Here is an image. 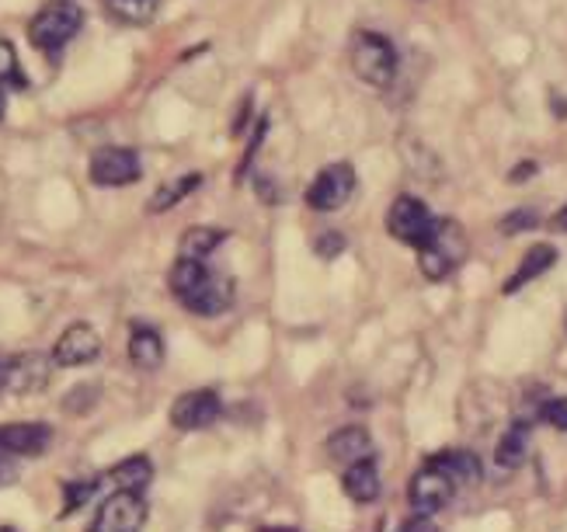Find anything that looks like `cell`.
<instances>
[{
	"instance_id": "obj_19",
	"label": "cell",
	"mask_w": 567,
	"mask_h": 532,
	"mask_svg": "<svg viewBox=\"0 0 567 532\" xmlns=\"http://www.w3.org/2000/svg\"><path fill=\"white\" fill-rule=\"evenodd\" d=\"M108 480L116 484V491H133V495H143L146 484L154 480V463L146 456H129L122 463H116L112 470L105 474Z\"/></svg>"
},
{
	"instance_id": "obj_31",
	"label": "cell",
	"mask_w": 567,
	"mask_h": 532,
	"mask_svg": "<svg viewBox=\"0 0 567 532\" xmlns=\"http://www.w3.org/2000/svg\"><path fill=\"white\" fill-rule=\"evenodd\" d=\"M536 174V164L533 161H526V164H519V167H512V174H509V182H526V177H533Z\"/></svg>"
},
{
	"instance_id": "obj_26",
	"label": "cell",
	"mask_w": 567,
	"mask_h": 532,
	"mask_svg": "<svg viewBox=\"0 0 567 532\" xmlns=\"http://www.w3.org/2000/svg\"><path fill=\"white\" fill-rule=\"evenodd\" d=\"M539 421H547L557 432H567V397H547L539 404Z\"/></svg>"
},
{
	"instance_id": "obj_11",
	"label": "cell",
	"mask_w": 567,
	"mask_h": 532,
	"mask_svg": "<svg viewBox=\"0 0 567 532\" xmlns=\"http://www.w3.org/2000/svg\"><path fill=\"white\" fill-rule=\"evenodd\" d=\"M53 446V428L42 421H14L0 425V453L8 456H42Z\"/></svg>"
},
{
	"instance_id": "obj_3",
	"label": "cell",
	"mask_w": 567,
	"mask_h": 532,
	"mask_svg": "<svg viewBox=\"0 0 567 532\" xmlns=\"http://www.w3.org/2000/svg\"><path fill=\"white\" fill-rule=\"evenodd\" d=\"M80 25H84V11L77 4L53 0V4H46L29 21V42L50 59H59L63 46L80 32Z\"/></svg>"
},
{
	"instance_id": "obj_16",
	"label": "cell",
	"mask_w": 567,
	"mask_h": 532,
	"mask_svg": "<svg viewBox=\"0 0 567 532\" xmlns=\"http://www.w3.org/2000/svg\"><path fill=\"white\" fill-rule=\"evenodd\" d=\"M341 491L352 498L356 504L377 501V495H380V467H377L373 459H362V463H352V467H345Z\"/></svg>"
},
{
	"instance_id": "obj_34",
	"label": "cell",
	"mask_w": 567,
	"mask_h": 532,
	"mask_svg": "<svg viewBox=\"0 0 567 532\" xmlns=\"http://www.w3.org/2000/svg\"><path fill=\"white\" fill-rule=\"evenodd\" d=\"M550 227H554V230H564V234H567V206L554 213V219H550Z\"/></svg>"
},
{
	"instance_id": "obj_8",
	"label": "cell",
	"mask_w": 567,
	"mask_h": 532,
	"mask_svg": "<svg viewBox=\"0 0 567 532\" xmlns=\"http://www.w3.org/2000/svg\"><path fill=\"white\" fill-rule=\"evenodd\" d=\"M223 414V401L220 393L203 387V390H188L178 401L171 404V425L178 432H203L209 428L216 417Z\"/></svg>"
},
{
	"instance_id": "obj_29",
	"label": "cell",
	"mask_w": 567,
	"mask_h": 532,
	"mask_svg": "<svg viewBox=\"0 0 567 532\" xmlns=\"http://www.w3.org/2000/svg\"><path fill=\"white\" fill-rule=\"evenodd\" d=\"M314 248H317V254H320V258H338V254L345 251V237H341V234H335V230H327V234H320V237H317Z\"/></svg>"
},
{
	"instance_id": "obj_12",
	"label": "cell",
	"mask_w": 567,
	"mask_h": 532,
	"mask_svg": "<svg viewBox=\"0 0 567 532\" xmlns=\"http://www.w3.org/2000/svg\"><path fill=\"white\" fill-rule=\"evenodd\" d=\"M411 504H414V512L418 515H435V512H443V508L452 501V495H456V487L439 474V470H432V467H425V470H418L414 474V480H411Z\"/></svg>"
},
{
	"instance_id": "obj_14",
	"label": "cell",
	"mask_w": 567,
	"mask_h": 532,
	"mask_svg": "<svg viewBox=\"0 0 567 532\" xmlns=\"http://www.w3.org/2000/svg\"><path fill=\"white\" fill-rule=\"evenodd\" d=\"M53 355H42V351H21L11 359V383L8 390L14 393H35L50 383V372H53Z\"/></svg>"
},
{
	"instance_id": "obj_30",
	"label": "cell",
	"mask_w": 567,
	"mask_h": 532,
	"mask_svg": "<svg viewBox=\"0 0 567 532\" xmlns=\"http://www.w3.org/2000/svg\"><path fill=\"white\" fill-rule=\"evenodd\" d=\"M401 532H443V529L432 522V515H414L401 525Z\"/></svg>"
},
{
	"instance_id": "obj_15",
	"label": "cell",
	"mask_w": 567,
	"mask_h": 532,
	"mask_svg": "<svg viewBox=\"0 0 567 532\" xmlns=\"http://www.w3.org/2000/svg\"><path fill=\"white\" fill-rule=\"evenodd\" d=\"M327 456L335 463H345V467H352V463H362V459H373V438L362 425H348V428H338L331 438H327Z\"/></svg>"
},
{
	"instance_id": "obj_10",
	"label": "cell",
	"mask_w": 567,
	"mask_h": 532,
	"mask_svg": "<svg viewBox=\"0 0 567 532\" xmlns=\"http://www.w3.org/2000/svg\"><path fill=\"white\" fill-rule=\"evenodd\" d=\"M101 355V335L91 324H70L53 345V362L63 369H74V366H91Z\"/></svg>"
},
{
	"instance_id": "obj_35",
	"label": "cell",
	"mask_w": 567,
	"mask_h": 532,
	"mask_svg": "<svg viewBox=\"0 0 567 532\" xmlns=\"http://www.w3.org/2000/svg\"><path fill=\"white\" fill-rule=\"evenodd\" d=\"M4 112H8V95H4V87H0V119H4Z\"/></svg>"
},
{
	"instance_id": "obj_5",
	"label": "cell",
	"mask_w": 567,
	"mask_h": 532,
	"mask_svg": "<svg viewBox=\"0 0 567 532\" xmlns=\"http://www.w3.org/2000/svg\"><path fill=\"white\" fill-rule=\"evenodd\" d=\"M435 227H439V219H435L422 198H414V195H397L394 206L386 213L390 237H397L401 243H411L414 251H422L435 237Z\"/></svg>"
},
{
	"instance_id": "obj_32",
	"label": "cell",
	"mask_w": 567,
	"mask_h": 532,
	"mask_svg": "<svg viewBox=\"0 0 567 532\" xmlns=\"http://www.w3.org/2000/svg\"><path fill=\"white\" fill-rule=\"evenodd\" d=\"M18 477H14V467L8 463V453H0V487H8V484H14Z\"/></svg>"
},
{
	"instance_id": "obj_28",
	"label": "cell",
	"mask_w": 567,
	"mask_h": 532,
	"mask_svg": "<svg viewBox=\"0 0 567 532\" xmlns=\"http://www.w3.org/2000/svg\"><path fill=\"white\" fill-rule=\"evenodd\" d=\"M265 132H269V119H261V122H258V129H254V137H251V143H248L244 161H241V167H237V174H233V182H244V174H248V167H251V161H254L258 143L265 140Z\"/></svg>"
},
{
	"instance_id": "obj_6",
	"label": "cell",
	"mask_w": 567,
	"mask_h": 532,
	"mask_svg": "<svg viewBox=\"0 0 567 532\" xmlns=\"http://www.w3.org/2000/svg\"><path fill=\"white\" fill-rule=\"evenodd\" d=\"M91 185L101 188H122V185H133L143 177V164L137 158V150H126V146H101L91 153Z\"/></svg>"
},
{
	"instance_id": "obj_17",
	"label": "cell",
	"mask_w": 567,
	"mask_h": 532,
	"mask_svg": "<svg viewBox=\"0 0 567 532\" xmlns=\"http://www.w3.org/2000/svg\"><path fill=\"white\" fill-rule=\"evenodd\" d=\"M554 261H557V251L550 248V243H536V248H530L526 254H522V264L512 272V279H509L505 285H501V293L512 296V293H519V290H526V285H530L533 279H539L543 272H547Z\"/></svg>"
},
{
	"instance_id": "obj_25",
	"label": "cell",
	"mask_w": 567,
	"mask_h": 532,
	"mask_svg": "<svg viewBox=\"0 0 567 532\" xmlns=\"http://www.w3.org/2000/svg\"><path fill=\"white\" fill-rule=\"evenodd\" d=\"M0 87H14V91H29V77L21 70L18 53L8 39H0Z\"/></svg>"
},
{
	"instance_id": "obj_22",
	"label": "cell",
	"mask_w": 567,
	"mask_h": 532,
	"mask_svg": "<svg viewBox=\"0 0 567 532\" xmlns=\"http://www.w3.org/2000/svg\"><path fill=\"white\" fill-rule=\"evenodd\" d=\"M101 4L119 25H150L161 8V0H101Z\"/></svg>"
},
{
	"instance_id": "obj_13",
	"label": "cell",
	"mask_w": 567,
	"mask_h": 532,
	"mask_svg": "<svg viewBox=\"0 0 567 532\" xmlns=\"http://www.w3.org/2000/svg\"><path fill=\"white\" fill-rule=\"evenodd\" d=\"M425 467L439 470L456 487V491H460V487H477V484H481V477H484L481 459H477L470 449H443V453L428 456Z\"/></svg>"
},
{
	"instance_id": "obj_21",
	"label": "cell",
	"mask_w": 567,
	"mask_h": 532,
	"mask_svg": "<svg viewBox=\"0 0 567 532\" xmlns=\"http://www.w3.org/2000/svg\"><path fill=\"white\" fill-rule=\"evenodd\" d=\"M223 240H227V230H220V227H192V230H185V237L178 243V254L206 264V258L220 248Z\"/></svg>"
},
{
	"instance_id": "obj_1",
	"label": "cell",
	"mask_w": 567,
	"mask_h": 532,
	"mask_svg": "<svg viewBox=\"0 0 567 532\" xmlns=\"http://www.w3.org/2000/svg\"><path fill=\"white\" fill-rule=\"evenodd\" d=\"M167 285L195 317H220L233 303V279L209 272L203 261L178 258L167 275Z\"/></svg>"
},
{
	"instance_id": "obj_23",
	"label": "cell",
	"mask_w": 567,
	"mask_h": 532,
	"mask_svg": "<svg viewBox=\"0 0 567 532\" xmlns=\"http://www.w3.org/2000/svg\"><path fill=\"white\" fill-rule=\"evenodd\" d=\"M203 185V174H182V177H174V182H167L157 195H154V203H150L146 209L150 213H167L171 206H178L182 203V198H188L195 188H199Z\"/></svg>"
},
{
	"instance_id": "obj_2",
	"label": "cell",
	"mask_w": 567,
	"mask_h": 532,
	"mask_svg": "<svg viewBox=\"0 0 567 532\" xmlns=\"http://www.w3.org/2000/svg\"><path fill=\"white\" fill-rule=\"evenodd\" d=\"M348 59H352V70L359 80L369 87H390L397 77V50L386 35H377L369 29H359L352 35V46H348Z\"/></svg>"
},
{
	"instance_id": "obj_18",
	"label": "cell",
	"mask_w": 567,
	"mask_h": 532,
	"mask_svg": "<svg viewBox=\"0 0 567 532\" xmlns=\"http://www.w3.org/2000/svg\"><path fill=\"white\" fill-rule=\"evenodd\" d=\"M530 456V421H519L494 446V467L498 470H519Z\"/></svg>"
},
{
	"instance_id": "obj_36",
	"label": "cell",
	"mask_w": 567,
	"mask_h": 532,
	"mask_svg": "<svg viewBox=\"0 0 567 532\" xmlns=\"http://www.w3.org/2000/svg\"><path fill=\"white\" fill-rule=\"evenodd\" d=\"M0 532H18V529H11V525H0Z\"/></svg>"
},
{
	"instance_id": "obj_27",
	"label": "cell",
	"mask_w": 567,
	"mask_h": 532,
	"mask_svg": "<svg viewBox=\"0 0 567 532\" xmlns=\"http://www.w3.org/2000/svg\"><path fill=\"white\" fill-rule=\"evenodd\" d=\"M533 227H539V216H536L533 209H515V213H509L505 219H501V234H505V237H512V234H526V230H533Z\"/></svg>"
},
{
	"instance_id": "obj_7",
	"label": "cell",
	"mask_w": 567,
	"mask_h": 532,
	"mask_svg": "<svg viewBox=\"0 0 567 532\" xmlns=\"http://www.w3.org/2000/svg\"><path fill=\"white\" fill-rule=\"evenodd\" d=\"M356 192V167L352 164H331L324 167L314 185L307 188V206L317 213H335L341 209Z\"/></svg>"
},
{
	"instance_id": "obj_24",
	"label": "cell",
	"mask_w": 567,
	"mask_h": 532,
	"mask_svg": "<svg viewBox=\"0 0 567 532\" xmlns=\"http://www.w3.org/2000/svg\"><path fill=\"white\" fill-rule=\"evenodd\" d=\"M101 487V477H84V480H67L63 484V508H59V519H67L70 512H77V508H84L87 501H91L98 495Z\"/></svg>"
},
{
	"instance_id": "obj_33",
	"label": "cell",
	"mask_w": 567,
	"mask_h": 532,
	"mask_svg": "<svg viewBox=\"0 0 567 532\" xmlns=\"http://www.w3.org/2000/svg\"><path fill=\"white\" fill-rule=\"evenodd\" d=\"M8 383H11V359H4V355H0V393L8 390Z\"/></svg>"
},
{
	"instance_id": "obj_9",
	"label": "cell",
	"mask_w": 567,
	"mask_h": 532,
	"mask_svg": "<svg viewBox=\"0 0 567 532\" xmlns=\"http://www.w3.org/2000/svg\"><path fill=\"white\" fill-rule=\"evenodd\" d=\"M146 522V501L133 491H116L101 508L91 532H140Z\"/></svg>"
},
{
	"instance_id": "obj_4",
	"label": "cell",
	"mask_w": 567,
	"mask_h": 532,
	"mask_svg": "<svg viewBox=\"0 0 567 532\" xmlns=\"http://www.w3.org/2000/svg\"><path fill=\"white\" fill-rule=\"evenodd\" d=\"M467 258V234L456 219H439L435 237L418 251V269L428 282H443Z\"/></svg>"
},
{
	"instance_id": "obj_20",
	"label": "cell",
	"mask_w": 567,
	"mask_h": 532,
	"mask_svg": "<svg viewBox=\"0 0 567 532\" xmlns=\"http://www.w3.org/2000/svg\"><path fill=\"white\" fill-rule=\"evenodd\" d=\"M129 359H133V366H140V369H161V362H164L161 330L137 324L133 338H129Z\"/></svg>"
}]
</instances>
